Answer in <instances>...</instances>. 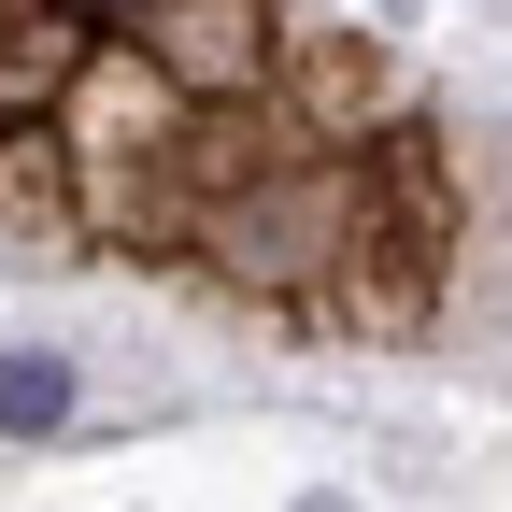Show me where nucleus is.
I'll use <instances>...</instances> for the list:
<instances>
[{"mask_svg": "<svg viewBox=\"0 0 512 512\" xmlns=\"http://www.w3.org/2000/svg\"><path fill=\"white\" fill-rule=\"evenodd\" d=\"M57 413H72V356H43V342H15V356H0V427H57Z\"/></svg>", "mask_w": 512, "mask_h": 512, "instance_id": "nucleus-3", "label": "nucleus"}, {"mask_svg": "<svg viewBox=\"0 0 512 512\" xmlns=\"http://www.w3.org/2000/svg\"><path fill=\"white\" fill-rule=\"evenodd\" d=\"M342 242H370L356 171H256L242 200H214V271L228 285H313Z\"/></svg>", "mask_w": 512, "mask_h": 512, "instance_id": "nucleus-1", "label": "nucleus"}, {"mask_svg": "<svg viewBox=\"0 0 512 512\" xmlns=\"http://www.w3.org/2000/svg\"><path fill=\"white\" fill-rule=\"evenodd\" d=\"M128 43L171 100H242L271 72V0H128Z\"/></svg>", "mask_w": 512, "mask_h": 512, "instance_id": "nucleus-2", "label": "nucleus"}]
</instances>
